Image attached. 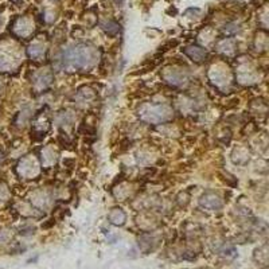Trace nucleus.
<instances>
[{
  "instance_id": "obj_1",
  "label": "nucleus",
  "mask_w": 269,
  "mask_h": 269,
  "mask_svg": "<svg viewBox=\"0 0 269 269\" xmlns=\"http://www.w3.org/2000/svg\"><path fill=\"white\" fill-rule=\"evenodd\" d=\"M96 58L94 48L89 47L87 45H77L63 51L61 55V66L63 70L69 73L80 72L93 66Z\"/></svg>"
},
{
  "instance_id": "obj_10",
  "label": "nucleus",
  "mask_w": 269,
  "mask_h": 269,
  "mask_svg": "<svg viewBox=\"0 0 269 269\" xmlns=\"http://www.w3.org/2000/svg\"><path fill=\"white\" fill-rule=\"evenodd\" d=\"M53 77L50 73H41L38 76H35V80H34V87L37 89H45L50 85Z\"/></svg>"
},
{
  "instance_id": "obj_9",
  "label": "nucleus",
  "mask_w": 269,
  "mask_h": 269,
  "mask_svg": "<svg viewBox=\"0 0 269 269\" xmlns=\"http://www.w3.org/2000/svg\"><path fill=\"white\" fill-rule=\"evenodd\" d=\"M45 53H46V50L42 45L39 44H34L31 46H29L27 48V55H29L31 59L34 61H41L42 58L45 57Z\"/></svg>"
},
{
  "instance_id": "obj_14",
  "label": "nucleus",
  "mask_w": 269,
  "mask_h": 269,
  "mask_svg": "<svg viewBox=\"0 0 269 269\" xmlns=\"http://www.w3.org/2000/svg\"><path fill=\"white\" fill-rule=\"evenodd\" d=\"M0 159H1V154H0Z\"/></svg>"
},
{
  "instance_id": "obj_3",
  "label": "nucleus",
  "mask_w": 269,
  "mask_h": 269,
  "mask_svg": "<svg viewBox=\"0 0 269 269\" xmlns=\"http://www.w3.org/2000/svg\"><path fill=\"white\" fill-rule=\"evenodd\" d=\"M18 173L24 178H33L39 173L38 162L34 158H24L22 159L18 164Z\"/></svg>"
},
{
  "instance_id": "obj_13",
  "label": "nucleus",
  "mask_w": 269,
  "mask_h": 269,
  "mask_svg": "<svg viewBox=\"0 0 269 269\" xmlns=\"http://www.w3.org/2000/svg\"><path fill=\"white\" fill-rule=\"evenodd\" d=\"M10 1L15 3V4H20V3H22V0H10Z\"/></svg>"
},
{
  "instance_id": "obj_5",
  "label": "nucleus",
  "mask_w": 269,
  "mask_h": 269,
  "mask_svg": "<svg viewBox=\"0 0 269 269\" xmlns=\"http://www.w3.org/2000/svg\"><path fill=\"white\" fill-rule=\"evenodd\" d=\"M199 205L207 209V210L216 212V210H220L222 207V199L214 192H206L199 199Z\"/></svg>"
},
{
  "instance_id": "obj_12",
  "label": "nucleus",
  "mask_w": 269,
  "mask_h": 269,
  "mask_svg": "<svg viewBox=\"0 0 269 269\" xmlns=\"http://www.w3.org/2000/svg\"><path fill=\"white\" fill-rule=\"evenodd\" d=\"M218 48L224 51L226 54H230L233 51V48H234V42L231 41V39H224L221 41L220 44H218Z\"/></svg>"
},
{
  "instance_id": "obj_7",
  "label": "nucleus",
  "mask_w": 269,
  "mask_h": 269,
  "mask_svg": "<svg viewBox=\"0 0 269 269\" xmlns=\"http://www.w3.org/2000/svg\"><path fill=\"white\" fill-rule=\"evenodd\" d=\"M184 54L190 57L192 61H195V62H202V61H205L207 57V53L205 48L199 47V46H188L184 50Z\"/></svg>"
},
{
  "instance_id": "obj_11",
  "label": "nucleus",
  "mask_w": 269,
  "mask_h": 269,
  "mask_svg": "<svg viewBox=\"0 0 269 269\" xmlns=\"http://www.w3.org/2000/svg\"><path fill=\"white\" fill-rule=\"evenodd\" d=\"M102 29L108 35H116V34L120 31V26L116 23V22H108V23L102 24Z\"/></svg>"
},
{
  "instance_id": "obj_4",
  "label": "nucleus",
  "mask_w": 269,
  "mask_h": 269,
  "mask_svg": "<svg viewBox=\"0 0 269 269\" xmlns=\"http://www.w3.org/2000/svg\"><path fill=\"white\" fill-rule=\"evenodd\" d=\"M12 31L20 38H27V37H30L33 34L34 24L29 18H18V19L15 20Z\"/></svg>"
},
{
  "instance_id": "obj_8",
  "label": "nucleus",
  "mask_w": 269,
  "mask_h": 269,
  "mask_svg": "<svg viewBox=\"0 0 269 269\" xmlns=\"http://www.w3.org/2000/svg\"><path fill=\"white\" fill-rule=\"evenodd\" d=\"M108 221L111 222L112 225L121 226L124 225L125 221H127V214H125L121 209H113L109 216H108Z\"/></svg>"
},
{
  "instance_id": "obj_6",
  "label": "nucleus",
  "mask_w": 269,
  "mask_h": 269,
  "mask_svg": "<svg viewBox=\"0 0 269 269\" xmlns=\"http://www.w3.org/2000/svg\"><path fill=\"white\" fill-rule=\"evenodd\" d=\"M163 78L166 80V82H168L170 85H174V87H179L186 81V76L182 72H179L178 69H171V67L166 69V72L163 73Z\"/></svg>"
},
{
  "instance_id": "obj_2",
  "label": "nucleus",
  "mask_w": 269,
  "mask_h": 269,
  "mask_svg": "<svg viewBox=\"0 0 269 269\" xmlns=\"http://www.w3.org/2000/svg\"><path fill=\"white\" fill-rule=\"evenodd\" d=\"M139 117L145 123L160 124L173 117V109L166 104H144L140 106Z\"/></svg>"
}]
</instances>
